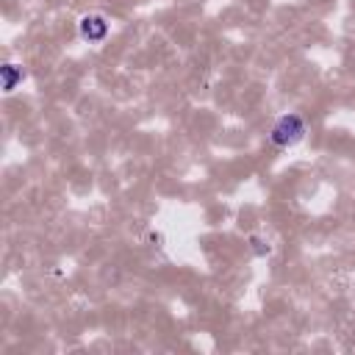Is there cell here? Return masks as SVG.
<instances>
[{"instance_id": "3", "label": "cell", "mask_w": 355, "mask_h": 355, "mask_svg": "<svg viewBox=\"0 0 355 355\" xmlns=\"http://www.w3.org/2000/svg\"><path fill=\"white\" fill-rule=\"evenodd\" d=\"M0 72H3V92L6 94H11L14 89H17V83L22 80V67H17V64H3L0 67Z\"/></svg>"}, {"instance_id": "1", "label": "cell", "mask_w": 355, "mask_h": 355, "mask_svg": "<svg viewBox=\"0 0 355 355\" xmlns=\"http://www.w3.org/2000/svg\"><path fill=\"white\" fill-rule=\"evenodd\" d=\"M305 130H308V125H305V119H302L300 114H283V116L272 125L269 141H272L275 147H294V144H300V141L305 139Z\"/></svg>"}, {"instance_id": "2", "label": "cell", "mask_w": 355, "mask_h": 355, "mask_svg": "<svg viewBox=\"0 0 355 355\" xmlns=\"http://www.w3.org/2000/svg\"><path fill=\"white\" fill-rule=\"evenodd\" d=\"M78 31H80V36H83L86 42L100 44V42H105V36H108L111 25H108V19H105L103 14H86V17H80Z\"/></svg>"}, {"instance_id": "4", "label": "cell", "mask_w": 355, "mask_h": 355, "mask_svg": "<svg viewBox=\"0 0 355 355\" xmlns=\"http://www.w3.org/2000/svg\"><path fill=\"white\" fill-rule=\"evenodd\" d=\"M250 244H252V252L255 255H266L269 252V244L263 239H258V236H250Z\"/></svg>"}]
</instances>
